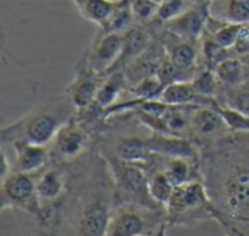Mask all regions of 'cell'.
Wrapping results in <instances>:
<instances>
[{
    "label": "cell",
    "mask_w": 249,
    "mask_h": 236,
    "mask_svg": "<svg viewBox=\"0 0 249 236\" xmlns=\"http://www.w3.org/2000/svg\"><path fill=\"white\" fill-rule=\"evenodd\" d=\"M158 99L169 105H210V99L200 96L196 92L193 82L187 80L168 85Z\"/></svg>",
    "instance_id": "obj_16"
},
{
    "label": "cell",
    "mask_w": 249,
    "mask_h": 236,
    "mask_svg": "<svg viewBox=\"0 0 249 236\" xmlns=\"http://www.w3.org/2000/svg\"><path fill=\"white\" fill-rule=\"evenodd\" d=\"M99 76L101 74L95 73L90 69L86 53H85L77 66L76 77L73 79L69 88V98L77 109L89 108L95 102L98 89L102 83L98 79Z\"/></svg>",
    "instance_id": "obj_9"
},
{
    "label": "cell",
    "mask_w": 249,
    "mask_h": 236,
    "mask_svg": "<svg viewBox=\"0 0 249 236\" xmlns=\"http://www.w3.org/2000/svg\"><path fill=\"white\" fill-rule=\"evenodd\" d=\"M111 199L104 191H92L80 204L76 215L77 236H107L111 220Z\"/></svg>",
    "instance_id": "obj_5"
},
{
    "label": "cell",
    "mask_w": 249,
    "mask_h": 236,
    "mask_svg": "<svg viewBox=\"0 0 249 236\" xmlns=\"http://www.w3.org/2000/svg\"><path fill=\"white\" fill-rule=\"evenodd\" d=\"M155 1H156V3H159V4H160V3H162V1H165V0H155Z\"/></svg>",
    "instance_id": "obj_35"
},
{
    "label": "cell",
    "mask_w": 249,
    "mask_h": 236,
    "mask_svg": "<svg viewBox=\"0 0 249 236\" xmlns=\"http://www.w3.org/2000/svg\"><path fill=\"white\" fill-rule=\"evenodd\" d=\"M193 4H203V6H212L214 0H191Z\"/></svg>",
    "instance_id": "obj_33"
},
{
    "label": "cell",
    "mask_w": 249,
    "mask_h": 236,
    "mask_svg": "<svg viewBox=\"0 0 249 236\" xmlns=\"http://www.w3.org/2000/svg\"><path fill=\"white\" fill-rule=\"evenodd\" d=\"M114 155L123 161V162H130V163H146L153 153L150 152L146 139H140L136 136H127L121 137L115 143Z\"/></svg>",
    "instance_id": "obj_18"
},
{
    "label": "cell",
    "mask_w": 249,
    "mask_h": 236,
    "mask_svg": "<svg viewBox=\"0 0 249 236\" xmlns=\"http://www.w3.org/2000/svg\"><path fill=\"white\" fill-rule=\"evenodd\" d=\"M191 127L201 137L216 136L225 130H229L222 114L219 112V109L214 104L212 107L210 105H200L193 112Z\"/></svg>",
    "instance_id": "obj_15"
},
{
    "label": "cell",
    "mask_w": 249,
    "mask_h": 236,
    "mask_svg": "<svg viewBox=\"0 0 249 236\" xmlns=\"http://www.w3.org/2000/svg\"><path fill=\"white\" fill-rule=\"evenodd\" d=\"M71 1L83 19L101 26L111 15V12L115 9L120 0H71Z\"/></svg>",
    "instance_id": "obj_21"
},
{
    "label": "cell",
    "mask_w": 249,
    "mask_h": 236,
    "mask_svg": "<svg viewBox=\"0 0 249 236\" xmlns=\"http://www.w3.org/2000/svg\"><path fill=\"white\" fill-rule=\"evenodd\" d=\"M147 146L153 155L169 158V159H191L197 156L196 147L190 140L178 134H162L153 133L146 139Z\"/></svg>",
    "instance_id": "obj_11"
},
{
    "label": "cell",
    "mask_w": 249,
    "mask_h": 236,
    "mask_svg": "<svg viewBox=\"0 0 249 236\" xmlns=\"http://www.w3.org/2000/svg\"><path fill=\"white\" fill-rule=\"evenodd\" d=\"M66 191V175L60 169H47L36 180V196L41 203H54Z\"/></svg>",
    "instance_id": "obj_19"
},
{
    "label": "cell",
    "mask_w": 249,
    "mask_h": 236,
    "mask_svg": "<svg viewBox=\"0 0 249 236\" xmlns=\"http://www.w3.org/2000/svg\"><path fill=\"white\" fill-rule=\"evenodd\" d=\"M209 18H210V6L191 4L181 15L166 22L165 28L168 32L179 38L188 41H197L206 31Z\"/></svg>",
    "instance_id": "obj_10"
},
{
    "label": "cell",
    "mask_w": 249,
    "mask_h": 236,
    "mask_svg": "<svg viewBox=\"0 0 249 236\" xmlns=\"http://www.w3.org/2000/svg\"><path fill=\"white\" fill-rule=\"evenodd\" d=\"M193 85H194V89L196 92L203 96V98H212L214 93H216V89H217V77L214 74L213 70H203L197 77H194L193 80Z\"/></svg>",
    "instance_id": "obj_29"
},
{
    "label": "cell",
    "mask_w": 249,
    "mask_h": 236,
    "mask_svg": "<svg viewBox=\"0 0 249 236\" xmlns=\"http://www.w3.org/2000/svg\"><path fill=\"white\" fill-rule=\"evenodd\" d=\"M127 85H128V82H127V76H125L124 70H117V72L108 73L98 89L95 104L102 109H108L109 107L114 105V102L120 96L121 91Z\"/></svg>",
    "instance_id": "obj_20"
},
{
    "label": "cell",
    "mask_w": 249,
    "mask_h": 236,
    "mask_svg": "<svg viewBox=\"0 0 249 236\" xmlns=\"http://www.w3.org/2000/svg\"><path fill=\"white\" fill-rule=\"evenodd\" d=\"M159 210L124 201L112 209L107 236H149L155 228H160Z\"/></svg>",
    "instance_id": "obj_4"
},
{
    "label": "cell",
    "mask_w": 249,
    "mask_h": 236,
    "mask_svg": "<svg viewBox=\"0 0 249 236\" xmlns=\"http://www.w3.org/2000/svg\"><path fill=\"white\" fill-rule=\"evenodd\" d=\"M15 150V166L13 172L34 174L42 169L48 162V150L45 146L34 145L28 142H13Z\"/></svg>",
    "instance_id": "obj_13"
},
{
    "label": "cell",
    "mask_w": 249,
    "mask_h": 236,
    "mask_svg": "<svg viewBox=\"0 0 249 236\" xmlns=\"http://www.w3.org/2000/svg\"><path fill=\"white\" fill-rule=\"evenodd\" d=\"M174 190L175 185L163 171H158L150 177V196L160 207H166L174 194Z\"/></svg>",
    "instance_id": "obj_26"
},
{
    "label": "cell",
    "mask_w": 249,
    "mask_h": 236,
    "mask_svg": "<svg viewBox=\"0 0 249 236\" xmlns=\"http://www.w3.org/2000/svg\"><path fill=\"white\" fill-rule=\"evenodd\" d=\"M156 236H166V223H163L160 226V229L156 232Z\"/></svg>",
    "instance_id": "obj_34"
},
{
    "label": "cell",
    "mask_w": 249,
    "mask_h": 236,
    "mask_svg": "<svg viewBox=\"0 0 249 236\" xmlns=\"http://www.w3.org/2000/svg\"><path fill=\"white\" fill-rule=\"evenodd\" d=\"M124 45V32L96 34L92 47L85 51L90 69L98 74H108L117 63Z\"/></svg>",
    "instance_id": "obj_7"
},
{
    "label": "cell",
    "mask_w": 249,
    "mask_h": 236,
    "mask_svg": "<svg viewBox=\"0 0 249 236\" xmlns=\"http://www.w3.org/2000/svg\"><path fill=\"white\" fill-rule=\"evenodd\" d=\"M229 107L241 111L242 114H245V115L249 117V88L235 91L232 93V96H231Z\"/></svg>",
    "instance_id": "obj_31"
},
{
    "label": "cell",
    "mask_w": 249,
    "mask_h": 236,
    "mask_svg": "<svg viewBox=\"0 0 249 236\" xmlns=\"http://www.w3.org/2000/svg\"><path fill=\"white\" fill-rule=\"evenodd\" d=\"M222 9L212 13L214 18L236 22V23H249V0H222Z\"/></svg>",
    "instance_id": "obj_24"
},
{
    "label": "cell",
    "mask_w": 249,
    "mask_h": 236,
    "mask_svg": "<svg viewBox=\"0 0 249 236\" xmlns=\"http://www.w3.org/2000/svg\"><path fill=\"white\" fill-rule=\"evenodd\" d=\"M223 203L235 215L249 213V165L233 166L222 187Z\"/></svg>",
    "instance_id": "obj_8"
},
{
    "label": "cell",
    "mask_w": 249,
    "mask_h": 236,
    "mask_svg": "<svg viewBox=\"0 0 249 236\" xmlns=\"http://www.w3.org/2000/svg\"><path fill=\"white\" fill-rule=\"evenodd\" d=\"M117 190L125 197V201L144 206L152 210H159L160 206L150 196V177L140 163L120 161L114 153L105 156Z\"/></svg>",
    "instance_id": "obj_3"
},
{
    "label": "cell",
    "mask_w": 249,
    "mask_h": 236,
    "mask_svg": "<svg viewBox=\"0 0 249 236\" xmlns=\"http://www.w3.org/2000/svg\"><path fill=\"white\" fill-rule=\"evenodd\" d=\"M219 112L222 114L228 128L231 131L238 133H249V117L242 114L241 111L229 107V105H216Z\"/></svg>",
    "instance_id": "obj_28"
},
{
    "label": "cell",
    "mask_w": 249,
    "mask_h": 236,
    "mask_svg": "<svg viewBox=\"0 0 249 236\" xmlns=\"http://www.w3.org/2000/svg\"><path fill=\"white\" fill-rule=\"evenodd\" d=\"M169 39L163 42V47L166 50V55L185 73L191 70L196 66L197 61V50L193 42L196 41H188L184 38H179L171 32Z\"/></svg>",
    "instance_id": "obj_17"
},
{
    "label": "cell",
    "mask_w": 249,
    "mask_h": 236,
    "mask_svg": "<svg viewBox=\"0 0 249 236\" xmlns=\"http://www.w3.org/2000/svg\"><path fill=\"white\" fill-rule=\"evenodd\" d=\"M238 137V142H241V143H244L247 147H249V133H238L236 134Z\"/></svg>",
    "instance_id": "obj_32"
},
{
    "label": "cell",
    "mask_w": 249,
    "mask_h": 236,
    "mask_svg": "<svg viewBox=\"0 0 249 236\" xmlns=\"http://www.w3.org/2000/svg\"><path fill=\"white\" fill-rule=\"evenodd\" d=\"M159 3L155 0H131V10L134 19L139 22H149L156 18Z\"/></svg>",
    "instance_id": "obj_30"
},
{
    "label": "cell",
    "mask_w": 249,
    "mask_h": 236,
    "mask_svg": "<svg viewBox=\"0 0 249 236\" xmlns=\"http://www.w3.org/2000/svg\"><path fill=\"white\" fill-rule=\"evenodd\" d=\"M214 74L219 80V83L236 86L242 82L244 77V66L238 58L226 57L214 67Z\"/></svg>",
    "instance_id": "obj_25"
},
{
    "label": "cell",
    "mask_w": 249,
    "mask_h": 236,
    "mask_svg": "<svg viewBox=\"0 0 249 236\" xmlns=\"http://www.w3.org/2000/svg\"><path fill=\"white\" fill-rule=\"evenodd\" d=\"M7 207L38 215L41 203L36 196V181L31 174L12 172L1 180V210Z\"/></svg>",
    "instance_id": "obj_6"
},
{
    "label": "cell",
    "mask_w": 249,
    "mask_h": 236,
    "mask_svg": "<svg viewBox=\"0 0 249 236\" xmlns=\"http://www.w3.org/2000/svg\"><path fill=\"white\" fill-rule=\"evenodd\" d=\"M131 91L142 101L158 99L163 91V85H162L160 79L156 74H153V76H147V77L139 80L136 85H133Z\"/></svg>",
    "instance_id": "obj_27"
},
{
    "label": "cell",
    "mask_w": 249,
    "mask_h": 236,
    "mask_svg": "<svg viewBox=\"0 0 249 236\" xmlns=\"http://www.w3.org/2000/svg\"><path fill=\"white\" fill-rule=\"evenodd\" d=\"M73 102L70 98H57L54 101H45L26 112L19 121L7 126L1 130L3 142H28L34 145L47 146L51 143L58 130L71 120L70 107ZM74 107V105H73Z\"/></svg>",
    "instance_id": "obj_1"
},
{
    "label": "cell",
    "mask_w": 249,
    "mask_h": 236,
    "mask_svg": "<svg viewBox=\"0 0 249 236\" xmlns=\"http://www.w3.org/2000/svg\"><path fill=\"white\" fill-rule=\"evenodd\" d=\"M134 15L131 10V0H120L107 20L98 26V34H112V32H125L131 28Z\"/></svg>",
    "instance_id": "obj_22"
},
{
    "label": "cell",
    "mask_w": 249,
    "mask_h": 236,
    "mask_svg": "<svg viewBox=\"0 0 249 236\" xmlns=\"http://www.w3.org/2000/svg\"><path fill=\"white\" fill-rule=\"evenodd\" d=\"M168 220L171 225H190L207 219H219L220 213L213 206L206 187L198 181L178 185L166 204Z\"/></svg>",
    "instance_id": "obj_2"
},
{
    "label": "cell",
    "mask_w": 249,
    "mask_h": 236,
    "mask_svg": "<svg viewBox=\"0 0 249 236\" xmlns=\"http://www.w3.org/2000/svg\"><path fill=\"white\" fill-rule=\"evenodd\" d=\"M150 44H152V38L146 29L136 28V26L128 28L124 32L123 51L109 73L117 70H125L137 57H140L150 47Z\"/></svg>",
    "instance_id": "obj_14"
},
{
    "label": "cell",
    "mask_w": 249,
    "mask_h": 236,
    "mask_svg": "<svg viewBox=\"0 0 249 236\" xmlns=\"http://www.w3.org/2000/svg\"><path fill=\"white\" fill-rule=\"evenodd\" d=\"M165 159H166V165L163 166L162 171L168 175V178L172 181L175 187L197 180L194 177L196 169L191 163V159H169V158Z\"/></svg>",
    "instance_id": "obj_23"
},
{
    "label": "cell",
    "mask_w": 249,
    "mask_h": 236,
    "mask_svg": "<svg viewBox=\"0 0 249 236\" xmlns=\"http://www.w3.org/2000/svg\"><path fill=\"white\" fill-rule=\"evenodd\" d=\"M53 142L55 152L61 159L73 161L85 152L88 146V134L82 126L76 124L73 120H69L58 130Z\"/></svg>",
    "instance_id": "obj_12"
}]
</instances>
